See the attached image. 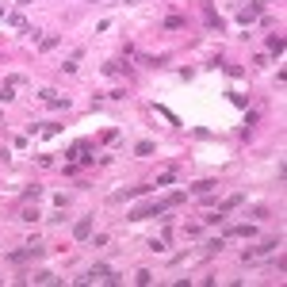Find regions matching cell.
Segmentation results:
<instances>
[{
	"label": "cell",
	"mask_w": 287,
	"mask_h": 287,
	"mask_svg": "<svg viewBox=\"0 0 287 287\" xmlns=\"http://www.w3.org/2000/svg\"><path fill=\"white\" fill-rule=\"evenodd\" d=\"M81 284H119V276H115L108 265H92L88 272L81 276Z\"/></svg>",
	"instance_id": "cell-1"
},
{
	"label": "cell",
	"mask_w": 287,
	"mask_h": 287,
	"mask_svg": "<svg viewBox=\"0 0 287 287\" xmlns=\"http://www.w3.org/2000/svg\"><path fill=\"white\" fill-rule=\"evenodd\" d=\"M157 215H165V203H146V207H134L131 211V219H157Z\"/></svg>",
	"instance_id": "cell-2"
},
{
	"label": "cell",
	"mask_w": 287,
	"mask_h": 287,
	"mask_svg": "<svg viewBox=\"0 0 287 287\" xmlns=\"http://www.w3.org/2000/svg\"><path fill=\"white\" fill-rule=\"evenodd\" d=\"M280 245H284V238H265L257 249H249V253H245V261H253V257H261V253H272V249H280Z\"/></svg>",
	"instance_id": "cell-3"
},
{
	"label": "cell",
	"mask_w": 287,
	"mask_h": 287,
	"mask_svg": "<svg viewBox=\"0 0 287 287\" xmlns=\"http://www.w3.org/2000/svg\"><path fill=\"white\" fill-rule=\"evenodd\" d=\"M35 257H43V249H39V245H27V249H20V253H8V261H12V265H23V261H35Z\"/></svg>",
	"instance_id": "cell-4"
},
{
	"label": "cell",
	"mask_w": 287,
	"mask_h": 287,
	"mask_svg": "<svg viewBox=\"0 0 287 287\" xmlns=\"http://www.w3.org/2000/svg\"><path fill=\"white\" fill-rule=\"evenodd\" d=\"M257 226L253 222H242V226H226V238H253Z\"/></svg>",
	"instance_id": "cell-5"
},
{
	"label": "cell",
	"mask_w": 287,
	"mask_h": 287,
	"mask_svg": "<svg viewBox=\"0 0 287 287\" xmlns=\"http://www.w3.org/2000/svg\"><path fill=\"white\" fill-rule=\"evenodd\" d=\"M261 8H265L261 0H253V4H245L242 12H238V20H242V23H253V20H257V16H261Z\"/></svg>",
	"instance_id": "cell-6"
},
{
	"label": "cell",
	"mask_w": 287,
	"mask_h": 287,
	"mask_svg": "<svg viewBox=\"0 0 287 287\" xmlns=\"http://www.w3.org/2000/svg\"><path fill=\"white\" fill-rule=\"evenodd\" d=\"M242 203H245V196H230V199H222V203L215 207V211H219V215H230V211H238Z\"/></svg>",
	"instance_id": "cell-7"
},
{
	"label": "cell",
	"mask_w": 287,
	"mask_h": 287,
	"mask_svg": "<svg viewBox=\"0 0 287 287\" xmlns=\"http://www.w3.org/2000/svg\"><path fill=\"white\" fill-rule=\"evenodd\" d=\"M146 192H154V184H134V188H127V192H119L115 199H134V196H146Z\"/></svg>",
	"instance_id": "cell-8"
},
{
	"label": "cell",
	"mask_w": 287,
	"mask_h": 287,
	"mask_svg": "<svg viewBox=\"0 0 287 287\" xmlns=\"http://www.w3.org/2000/svg\"><path fill=\"white\" fill-rule=\"evenodd\" d=\"M43 100H46V104H54V108H62V111L69 108V100H66V96H58L54 88H43Z\"/></svg>",
	"instance_id": "cell-9"
},
{
	"label": "cell",
	"mask_w": 287,
	"mask_h": 287,
	"mask_svg": "<svg viewBox=\"0 0 287 287\" xmlns=\"http://www.w3.org/2000/svg\"><path fill=\"white\" fill-rule=\"evenodd\" d=\"M88 234H92V219H81L77 226H73V238H77V242H85Z\"/></svg>",
	"instance_id": "cell-10"
},
{
	"label": "cell",
	"mask_w": 287,
	"mask_h": 287,
	"mask_svg": "<svg viewBox=\"0 0 287 287\" xmlns=\"http://www.w3.org/2000/svg\"><path fill=\"white\" fill-rule=\"evenodd\" d=\"M88 150H92L88 142H77V146H69V154H66V157H69V161H77V157H92Z\"/></svg>",
	"instance_id": "cell-11"
},
{
	"label": "cell",
	"mask_w": 287,
	"mask_h": 287,
	"mask_svg": "<svg viewBox=\"0 0 287 287\" xmlns=\"http://www.w3.org/2000/svg\"><path fill=\"white\" fill-rule=\"evenodd\" d=\"M31 284H58V276H54V272H46V268H39V272L31 276Z\"/></svg>",
	"instance_id": "cell-12"
},
{
	"label": "cell",
	"mask_w": 287,
	"mask_h": 287,
	"mask_svg": "<svg viewBox=\"0 0 287 287\" xmlns=\"http://www.w3.org/2000/svg\"><path fill=\"white\" fill-rule=\"evenodd\" d=\"M169 184H177V173H173V169H165V173L154 180V188H169Z\"/></svg>",
	"instance_id": "cell-13"
},
{
	"label": "cell",
	"mask_w": 287,
	"mask_h": 287,
	"mask_svg": "<svg viewBox=\"0 0 287 287\" xmlns=\"http://www.w3.org/2000/svg\"><path fill=\"white\" fill-rule=\"evenodd\" d=\"M192 192H196V196H207V192H215V180H196V184H192Z\"/></svg>",
	"instance_id": "cell-14"
},
{
	"label": "cell",
	"mask_w": 287,
	"mask_h": 287,
	"mask_svg": "<svg viewBox=\"0 0 287 287\" xmlns=\"http://www.w3.org/2000/svg\"><path fill=\"white\" fill-rule=\"evenodd\" d=\"M268 50L280 58V54H284V35H272V39H268Z\"/></svg>",
	"instance_id": "cell-15"
},
{
	"label": "cell",
	"mask_w": 287,
	"mask_h": 287,
	"mask_svg": "<svg viewBox=\"0 0 287 287\" xmlns=\"http://www.w3.org/2000/svg\"><path fill=\"white\" fill-rule=\"evenodd\" d=\"M134 154H138V157H150V154H154V142H138V146H134Z\"/></svg>",
	"instance_id": "cell-16"
},
{
	"label": "cell",
	"mask_w": 287,
	"mask_h": 287,
	"mask_svg": "<svg viewBox=\"0 0 287 287\" xmlns=\"http://www.w3.org/2000/svg\"><path fill=\"white\" fill-rule=\"evenodd\" d=\"M20 219H23V222H35V219H39V211H35V207H23Z\"/></svg>",
	"instance_id": "cell-17"
},
{
	"label": "cell",
	"mask_w": 287,
	"mask_h": 287,
	"mask_svg": "<svg viewBox=\"0 0 287 287\" xmlns=\"http://www.w3.org/2000/svg\"><path fill=\"white\" fill-rule=\"evenodd\" d=\"M222 245H226V238H211V242H207V253H219Z\"/></svg>",
	"instance_id": "cell-18"
},
{
	"label": "cell",
	"mask_w": 287,
	"mask_h": 287,
	"mask_svg": "<svg viewBox=\"0 0 287 287\" xmlns=\"http://www.w3.org/2000/svg\"><path fill=\"white\" fill-rule=\"evenodd\" d=\"M180 23H184V20H180V16H169V20H165V31H177Z\"/></svg>",
	"instance_id": "cell-19"
},
{
	"label": "cell",
	"mask_w": 287,
	"mask_h": 287,
	"mask_svg": "<svg viewBox=\"0 0 287 287\" xmlns=\"http://www.w3.org/2000/svg\"><path fill=\"white\" fill-rule=\"evenodd\" d=\"M39 46H43V50H54V46H58V35H46V39H43Z\"/></svg>",
	"instance_id": "cell-20"
},
{
	"label": "cell",
	"mask_w": 287,
	"mask_h": 287,
	"mask_svg": "<svg viewBox=\"0 0 287 287\" xmlns=\"http://www.w3.org/2000/svg\"><path fill=\"white\" fill-rule=\"evenodd\" d=\"M96 4H100V0H96Z\"/></svg>",
	"instance_id": "cell-21"
}]
</instances>
